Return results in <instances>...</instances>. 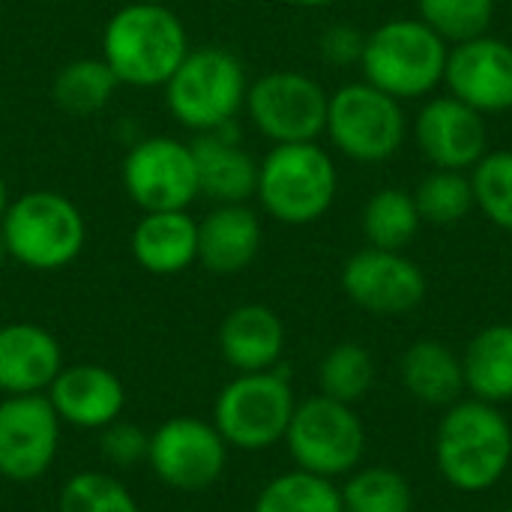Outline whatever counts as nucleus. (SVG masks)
I'll use <instances>...</instances> for the list:
<instances>
[{"label": "nucleus", "instance_id": "1", "mask_svg": "<svg viewBox=\"0 0 512 512\" xmlns=\"http://www.w3.org/2000/svg\"><path fill=\"white\" fill-rule=\"evenodd\" d=\"M438 474L468 495H480L504 480L512 465V426L498 405L459 399L444 411L435 432Z\"/></svg>", "mask_w": 512, "mask_h": 512}, {"label": "nucleus", "instance_id": "2", "mask_svg": "<svg viewBox=\"0 0 512 512\" xmlns=\"http://www.w3.org/2000/svg\"><path fill=\"white\" fill-rule=\"evenodd\" d=\"M186 54V27L168 3L129 0L108 18L102 33V60L120 84L165 87Z\"/></svg>", "mask_w": 512, "mask_h": 512}, {"label": "nucleus", "instance_id": "3", "mask_svg": "<svg viewBox=\"0 0 512 512\" xmlns=\"http://www.w3.org/2000/svg\"><path fill=\"white\" fill-rule=\"evenodd\" d=\"M450 45L420 18H393L366 33L360 69L363 81L393 99L429 96L444 84Z\"/></svg>", "mask_w": 512, "mask_h": 512}, {"label": "nucleus", "instance_id": "4", "mask_svg": "<svg viewBox=\"0 0 512 512\" xmlns=\"http://www.w3.org/2000/svg\"><path fill=\"white\" fill-rule=\"evenodd\" d=\"M246 69L243 60L222 45L189 48L177 72L165 84L168 111L186 129L216 132L225 129L240 108H246Z\"/></svg>", "mask_w": 512, "mask_h": 512}, {"label": "nucleus", "instance_id": "5", "mask_svg": "<svg viewBox=\"0 0 512 512\" xmlns=\"http://www.w3.org/2000/svg\"><path fill=\"white\" fill-rule=\"evenodd\" d=\"M0 237L6 255L27 270H63L69 267L87 240L81 210L60 192L33 189L9 201L0 219Z\"/></svg>", "mask_w": 512, "mask_h": 512}, {"label": "nucleus", "instance_id": "6", "mask_svg": "<svg viewBox=\"0 0 512 512\" xmlns=\"http://www.w3.org/2000/svg\"><path fill=\"white\" fill-rule=\"evenodd\" d=\"M339 174L330 153L318 141L276 144L258 162V201L285 225H312L336 201Z\"/></svg>", "mask_w": 512, "mask_h": 512}, {"label": "nucleus", "instance_id": "7", "mask_svg": "<svg viewBox=\"0 0 512 512\" xmlns=\"http://www.w3.org/2000/svg\"><path fill=\"white\" fill-rule=\"evenodd\" d=\"M297 399L282 369L240 372L222 387L213 405V426L228 447L261 453L285 441Z\"/></svg>", "mask_w": 512, "mask_h": 512}, {"label": "nucleus", "instance_id": "8", "mask_svg": "<svg viewBox=\"0 0 512 512\" xmlns=\"http://www.w3.org/2000/svg\"><path fill=\"white\" fill-rule=\"evenodd\" d=\"M285 447L300 471L336 480L360 468L366 453V429L354 405L318 393L297 402L285 432Z\"/></svg>", "mask_w": 512, "mask_h": 512}, {"label": "nucleus", "instance_id": "9", "mask_svg": "<svg viewBox=\"0 0 512 512\" xmlns=\"http://www.w3.org/2000/svg\"><path fill=\"white\" fill-rule=\"evenodd\" d=\"M324 132L339 153L372 165L387 162L402 150L408 123L399 99L372 87L369 81H354L330 93Z\"/></svg>", "mask_w": 512, "mask_h": 512}, {"label": "nucleus", "instance_id": "10", "mask_svg": "<svg viewBox=\"0 0 512 512\" xmlns=\"http://www.w3.org/2000/svg\"><path fill=\"white\" fill-rule=\"evenodd\" d=\"M228 450L231 447L213 423L198 417H171L150 432L147 465L162 486L198 495L222 480Z\"/></svg>", "mask_w": 512, "mask_h": 512}, {"label": "nucleus", "instance_id": "11", "mask_svg": "<svg viewBox=\"0 0 512 512\" xmlns=\"http://www.w3.org/2000/svg\"><path fill=\"white\" fill-rule=\"evenodd\" d=\"M330 93L294 69H276L249 84L246 111L261 135L273 144H303L318 141L327 129Z\"/></svg>", "mask_w": 512, "mask_h": 512}, {"label": "nucleus", "instance_id": "12", "mask_svg": "<svg viewBox=\"0 0 512 512\" xmlns=\"http://www.w3.org/2000/svg\"><path fill=\"white\" fill-rule=\"evenodd\" d=\"M60 429L45 393L0 399V477L9 483L42 480L60 453Z\"/></svg>", "mask_w": 512, "mask_h": 512}, {"label": "nucleus", "instance_id": "13", "mask_svg": "<svg viewBox=\"0 0 512 512\" xmlns=\"http://www.w3.org/2000/svg\"><path fill=\"white\" fill-rule=\"evenodd\" d=\"M123 186L144 213L186 210L198 198L192 147L165 135L138 141L123 159Z\"/></svg>", "mask_w": 512, "mask_h": 512}, {"label": "nucleus", "instance_id": "14", "mask_svg": "<svg viewBox=\"0 0 512 512\" xmlns=\"http://www.w3.org/2000/svg\"><path fill=\"white\" fill-rule=\"evenodd\" d=\"M342 291L372 315H408L426 300V276L405 252L366 246L345 261Z\"/></svg>", "mask_w": 512, "mask_h": 512}, {"label": "nucleus", "instance_id": "15", "mask_svg": "<svg viewBox=\"0 0 512 512\" xmlns=\"http://www.w3.org/2000/svg\"><path fill=\"white\" fill-rule=\"evenodd\" d=\"M444 84L450 96L480 114H504L512 108V45L498 36H474L450 45Z\"/></svg>", "mask_w": 512, "mask_h": 512}, {"label": "nucleus", "instance_id": "16", "mask_svg": "<svg viewBox=\"0 0 512 512\" xmlns=\"http://www.w3.org/2000/svg\"><path fill=\"white\" fill-rule=\"evenodd\" d=\"M414 138L435 168L471 171L489 153L486 114L474 111L450 93L435 96L420 108Z\"/></svg>", "mask_w": 512, "mask_h": 512}, {"label": "nucleus", "instance_id": "17", "mask_svg": "<svg viewBox=\"0 0 512 512\" xmlns=\"http://www.w3.org/2000/svg\"><path fill=\"white\" fill-rule=\"evenodd\" d=\"M60 423L84 432H99L123 417L126 387L123 381L96 363L63 366L45 390Z\"/></svg>", "mask_w": 512, "mask_h": 512}, {"label": "nucleus", "instance_id": "18", "mask_svg": "<svg viewBox=\"0 0 512 512\" xmlns=\"http://www.w3.org/2000/svg\"><path fill=\"white\" fill-rule=\"evenodd\" d=\"M63 369L60 342L39 324L12 321L0 327V393L36 396Z\"/></svg>", "mask_w": 512, "mask_h": 512}, {"label": "nucleus", "instance_id": "19", "mask_svg": "<svg viewBox=\"0 0 512 512\" xmlns=\"http://www.w3.org/2000/svg\"><path fill=\"white\" fill-rule=\"evenodd\" d=\"M261 219L246 204H219L198 222V264L216 276L246 270L261 252Z\"/></svg>", "mask_w": 512, "mask_h": 512}, {"label": "nucleus", "instance_id": "20", "mask_svg": "<svg viewBox=\"0 0 512 512\" xmlns=\"http://www.w3.org/2000/svg\"><path fill=\"white\" fill-rule=\"evenodd\" d=\"M219 351L237 375L276 369L285 351V324L270 306L243 303L222 318Z\"/></svg>", "mask_w": 512, "mask_h": 512}, {"label": "nucleus", "instance_id": "21", "mask_svg": "<svg viewBox=\"0 0 512 512\" xmlns=\"http://www.w3.org/2000/svg\"><path fill=\"white\" fill-rule=\"evenodd\" d=\"M198 195L216 204H246L258 189V162L240 144L216 132H201L192 144Z\"/></svg>", "mask_w": 512, "mask_h": 512}, {"label": "nucleus", "instance_id": "22", "mask_svg": "<svg viewBox=\"0 0 512 512\" xmlns=\"http://www.w3.org/2000/svg\"><path fill=\"white\" fill-rule=\"evenodd\" d=\"M132 258L153 276L183 273L198 261V222L186 210L144 213L132 231Z\"/></svg>", "mask_w": 512, "mask_h": 512}, {"label": "nucleus", "instance_id": "23", "mask_svg": "<svg viewBox=\"0 0 512 512\" xmlns=\"http://www.w3.org/2000/svg\"><path fill=\"white\" fill-rule=\"evenodd\" d=\"M402 384L417 402L450 408L465 393L462 357L438 339H417L402 357Z\"/></svg>", "mask_w": 512, "mask_h": 512}, {"label": "nucleus", "instance_id": "24", "mask_svg": "<svg viewBox=\"0 0 512 512\" xmlns=\"http://www.w3.org/2000/svg\"><path fill=\"white\" fill-rule=\"evenodd\" d=\"M465 390L489 405L512 402V324L477 330L462 354Z\"/></svg>", "mask_w": 512, "mask_h": 512}, {"label": "nucleus", "instance_id": "25", "mask_svg": "<svg viewBox=\"0 0 512 512\" xmlns=\"http://www.w3.org/2000/svg\"><path fill=\"white\" fill-rule=\"evenodd\" d=\"M360 222H363V237L369 240V246L393 249V252L408 249L423 225L414 192H405L396 186L378 189L366 201Z\"/></svg>", "mask_w": 512, "mask_h": 512}, {"label": "nucleus", "instance_id": "26", "mask_svg": "<svg viewBox=\"0 0 512 512\" xmlns=\"http://www.w3.org/2000/svg\"><path fill=\"white\" fill-rule=\"evenodd\" d=\"M117 84V75L102 57H78L54 75L51 96L60 111L72 117H90L111 102Z\"/></svg>", "mask_w": 512, "mask_h": 512}, {"label": "nucleus", "instance_id": "27", "mask_svg": "<svg viewBox=\"0 0 512 512\" xmlns=\"http://www.w3.org/2000/svg\"><path fill=\"white\" fill-rule=\"evenodd\" d=\"M252 512H345V504L333 480L297 468L273 477L258 492Z\"/></svg>", "mask_w": 512, "mask_h": 512}, {"label": "nucleus", "instance_id": "28", "mask_svg": "<svg viewBox=\"0 0 512 512\" xmlns=\"http://www.w3.org/2000/svg\"><path fill=\"white\" fill-rule=\"evenodd\" d=\"M375 375V360L360 342H339L324 354L318 366V387L327 399L357 405L375 387Z\"/></svg>", "mask_w": 512, "mask_h": 512}, {"label": "nucleus", "instance_id": "29", "mask_svg": "<svg viewBox=\"0 0 512 512\" xmlns=\"http://www.w3.org/2000/svg\"><path fill=\"white\" fill-rule=\"evenodd\" d=\"M342 492L345 512H411L414 510V492L411 483L387 468V465H372V468H357L348 474V483Z\"/></svg>", "mask_w": 512, "mask_h": 512}, {"label": "nucleus", "instance_id": "30", "mask_svg": "<svg viewBox=\"0 0 512 512\" xmlns=\"http://www.w3.org/2000/svg\"><path fill=\"white\" fill-rule=\"evenodd\" d=\"M414 201L420 219L429 225H456L477 207L471 174L450 168H435L432 174H426L414 189Z\"/></svg>", "mask_w": 512, "mask_h": 512}, {"label": "nucleus", "instance_id": "31", "mask_svg": "<svg viewBox=\"0 0 512 512\" xmlns=\"http://www.w3.org/2000/svg\"><path fill=\"white\" fill-rule=\"evenodd\" d=\"M471 186L477 210L512 234V150H489L471 168Z\"/></svg>", "mask_w": 512, "mask_h": 512}, {"label": "nucleus", "instance_id": "32", "mask_svg": "<svg viewBox=\"0 0 512 512\" xmlns=\"http://www.w3.org/2000/svg\"><path fill=\"white\" fill-rule=\"evenodd\" d=\"M417 12L447 45H456L489 33L495 0H417Z\"/></svg>", "mask_w": 512, "mask_h": 512}, {"label": "nucleus", "instance_id": "33", "mask_svg": "<svg viewBox=\"0 0 512 512\" xmlns=\"http://www.w3.org/2000/svg\"><path fill=\"white\" fill-rule=\"evenodd\" d=\"M57 512H141V507L117 477L81 471L63 483Z\"/></svg>", "mask_w": 512, "mask_h": 512}, {"label": "nucleus", "instance_id": "34", "mask_svg": "<svg viewBox=\"0 0 512 512\" xmlns=\"http://www.w3.org/2000/svg\"><path fill=\"white\" fill-rule=\"evenodd\" d=\"M147 450H150V432H144L135 423H126L123 417L99 429V453L111 468L132 471L141 462H147Z\"/></svg>", "mask_w": 512, "mask_h": 512}, {"label": "nucleus", "instance_id": "35", "mask_svg": "<svg viewBox=\"0 0 512 512\" xmlns=\"http://www.w3.org/2000/svg\"><path fill=\"white\" fill-rule=\"evenodd\" d=\"M363 45H366V33H360L351 24H333L321 33V57L333 66H351L360 63L363 57Z\"/></svg>", "mask_w": 512, "mask_h": 512}, {"label": "nucleus", "instance_id": "36", "mask_svg": "<svg viewBox=\"0 0 512 512\" xmlns=\"http://www.w3.org/2000/svg\"><path fill=\"white\" fill-rule=\"evenodd\" d=\"M291 6H300V9H324V6H333L339 0H285Z\"/></svg>", "mask_w": 512, "mask_h": 512}, {"label": "nucleus", "instance_id": "37", "mask_svg": "<svg viewBox=\"0 0 512 512\" xmlns=\"http://www.w3.org/2000/svg\"><path fill=\"white\" fill-rule=\"evenodd\" d=\"M6 207H9V192H6V180L0 177V219L6 213Z\"/></svg>", "mask_w": 512, "mask_h": 512}, {"label": "nucleus", "instance_id": "38", "mask_svg": "<svg viewBox=\"0 0 512 512\" xmlns=\"http://www.w3.org/2000/svg\"><path fill=\"white\" fill-rule=\"evenodd\" d=\"M6 258H9V255H6V246H3V237H0V267H3Z\"/></svg>", "mask_w": 512, "mask_h": 512}, {"label": "nucleus", "instance_id": "39", "mask_svg": "<svg viewBox=\"0 0 512 512\" xmlns=\"http://www.w3.org/2000/svg\"><path fill=\"white\" fill-rule=\"evenodd\" d=\"M144 3H171V0H144Z\"/></svg>", "mask_w": 512, "mask_h": 512}, {"label": "nucleus", "instance_id": "40", "mask_svg": "<svg viewBox=\"0 0 512 512\" xmlns=\"http://www.w3.org/2000/svg\"><path fill=\"white\" fill-rule=\"evenodd\" d=\"M507 512H512V507H510V510H507Z\"/></svg>", "mask_w": 512, "mask_h": 512}, {"label": "nucleus", "instance_id": "41", "mask_svg": "<svg viewBox=\"0 0 512 512\" xmlns=\"http://www.w3.org/2000/svg\"><path fill=\"white\" fill-rule=\"evenodd\" d=\"M510 3H512V0H510Z\"/></svg>", "mask_w": 512, "mask_h": 512}]
</instances>
